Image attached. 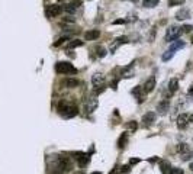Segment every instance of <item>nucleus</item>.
Instances as JSON below:
<instances>
[{
    "label": "nucleus",
    "instance_id": "obj_31",
    "mask_svg": "<svg viewBox=\"0 0 193 174\" xmlns=\"http://www.w3.org/2000/svg\"><path fill=\"white\" fill-rule=\"evenodd\" d=\"M192 29H193V26H190V25H185V26H182V32H190Z\"/></svg>",
    "mask_w": 193,
    "mask_h": 174
},
{
    "label": "nucleus",
    "instance_id": "obj_3",
    "mask_svg": "<svg viewBox=\"0 0 193 174\" xmlns=\"http://www.w3.org/2000/svg\"><path fill=\"white\" fill-rule=\"evenodd\" d=\"M180 34H182V28L173 25V26H170L168 29H167L164 39H166V42H173V41H176V39L180 36Z\"/></svg>",
    "mask_w": 193,
    "mask_h": 174
},
{
    "label": "nucleus",
    "instance_id": "obj_25",
    "mask_svg": "<svg viewBox=\"0 0 193 174\" xmlns=\"http://www.w3.org/2000/svg\"><path fill=\"white\" fill-rule=\"evenodd\" d=\"M173 57H174V51H171V49H168V51H166V52L163 54V57H161V60H163V61H170Z\"/></svg>",
    "mask_w": 193,
    "mask_h": 174
},
{
    "label": "nucleus",
    "instance_id": "obj_8",
    "mask_svg": "<svg viewBox=\"0 0 193 174\" xmlns=\"http://www.w3.org/2000/svg\"><path fill=\"white\" fill-rule=\"evenodd\" d=\"M126 42H128V38H126V36H119V38H116L112 44H110V52L113 54L122 44H126Z\"/></svg>",
    "mask_w": 193,
    "mask_h": 174
},
{
    "label": "nucleus",
    "instance_id": "obj_18",
    "mask_svg": "<svg viewBox=\"0 0 193 174\" xmlns=\"http://www.w3.org/2000/svg\"><path fill=\"white\" fill-rule=\"evenodd\" d=\"M134 76V65H128L126 68L122 70V77H125V79H129V77Z\"/></svg>",
    "mask_w": 193,
    "mask_h": 174
},
{
    "label": "nucleus",
    "instance_id": "obj_27",
    "mask_svg": "<svg viewBox=\"0 0 193 174\" xmlns=\"http://www.w3.org/2000/svg\"><path fill=\"white\" fill-rule=\"evenodd\" d=\"M126 128H128L129 131H132V132H135L136 129H138V123H136L135 121H129L128 123H126Z\"/></svg>",
    "mask_w": 193,
    "mask_h": 174
},
{
    "label": "nucleus",
    "instance_id": "obj_15",
    "mask_svg": "<svg viewBox=\"0 0 193 174\" xmlns=\"http://www.w3.org/2000/svg\"><path fill=\"white\" fill-rule=\"evenodd\" d=\"M99 36H100V30H97V29H91V30H89V32H86V35H84V38H86L87 41H95Z\"/></svg>",
    "mask_w": 193,
    "mask_h": 174
},
{
    "label": "nucleus",
    "instance_id": "obj_26",
    "mask_svg": "<svg viewBox=\"0 0 193 174\" xmlns=\"http://www.w3.org/2000/svg\"><path fill=\"white\" fill-rule=\"evenodd\" d=\"M158 2L160 0H144V6L145 8H154V6H157L158 4Z\"/></svg>",
    "mask_w": 193,
    "mask_h": 174
},
{
    "label": "nucleus",
    "instance_id": "obj_2",
    "mask_svg": "<svg viewBox=\"0 0 193 174\" xmlns=\"http://www.w3.org/2000/svg\"><path fill=\"white\" fill-rule=\"evenodd\" d=\"M55 71H57L58 74H76L77 68L73 64L67 63V61H65V63L64 61H60V63L55 64Z\"/></svg>",
    "mask_w": 193,
    "mask_h": 174
},
{
    "label": "nucleus",
    "instance_id": "obj_30",
    "mask_svg": "<svg viewBox=\"0 0 193 174\" xmlns=\"http://www.w3.org/2000/svg\"><path fill=\"white\" fill-rule=\"evenodd\" d=\"M170 174H183V170L177 168V167H173V168H170Z\"/></svg>",
    "mask_w": 193,
    "mask_h": 174
},
{
    "label": "nucleus",
    "instance_id": "obj_1",
    "mask_svg": "<svg viewBox=\"0 0 193 174\" xmlns=\"http://www.w3.org/2000/svg\"><path fill=\"white\" fill-rule=\"evenodd\" d=\"M58 110H60L61 113H63V116L67 117V119H70V117H74L77 113H79V109H77V106H74V105H65L64 102H61L60 105H58Z\"/></svg>",
    "mask_w": 193,
    "mask_h": 174
},
{
    "label": "nucleus",
    "instance_id": "obj_5",
    "mask_svg": "<svg viewBox=\"0 0 193 174\" xmlns=\"http://www.w3.org/2000/svg\"><path fill=\"white\" fill-rule=\"evenodd\" d=\"M63 12V8L61 6H58V4H49L48 8H47V16L48 18H55V16H58Z\"/></svg>",
    "mask_w": 193,
    "mask_h": 174
},
{
    "label": "nucleus",
    "instance_id": "obj_35",
    "mask_svg": "<svg viewBox=\"0 0 193 174\" xmlns=\"http://www.w3.org/2000/svg\"><path fill=\"white\" fill-rule=\"evenodd\" d=\"M192 93H193V86L189 89V95H192Z\"/></svg>",
    "mask_w": 193,
    "mask_h": 174
},
{
    "label": "nucleus",
    "instance_id": "obj_33",
    "mask_svg": "<svg viewBox=\"0 0 193 174\" xmlns=\"http://www.w3.org/2000/svg\"><path fill=\"white\" fill-rule=\"evenodd\" d=\"M125 22H126L125 19H119V20H115L113 25H118V23H125Z\"/></svg>",
    "mask_w": 193,
    "mask_h": 174
},
{
    "label": "nucleus",
    "instance_id": "obj_24",
    "mask_svg": "<svg viewBox=\"0 0 193 174\" xmlns=\"http://www.w3.org/2000/svg\"><path fill=\"white\" fill-rule=\"evenodd\" d=\"M95 51H96V55H97V57H100V58H103L105 55H106V49H105V46H102V45L96 46Z\"/></svg>",
    "mask_w": 193,
    "mask_h": 174
},
{
    "label": "nucleus",
    "instance_id": "obj_16",
    "mask_svg": "<svg viewBox=\"0 0 193 174\" xmlns=\"http://www.w3.org/2000/svg\"><path fill=\"white\" fill-rule=\"evenodd\" d=\"M167 89H168V93H170V95H173L174 91L179 89V81L176 79H171L170 81H168V87H167Z\"/></svg>",
    "mask_w": 193,
    "mask_h": 174
},
{
    "label": "nucleus",
    "instance_id": "obj_29",
    "mask_svg": "<svg viewBox=\"0 0 193 174\" xmlns=\"http://www.w3.org/2000/svg\"><path fill=\"white\" fill-rule=\"evenodd\" d=\"M185 0H168V6H182Z\"/></svg>",
    "mask_w": 193,
    "mask_h": 174
},
{
    "label": "nucleus",
    "instance_id": "obj_6",
    "mask_svg": "<svg viewBox=\"0 0 193 174\" xmlns=\"http://www.w3.org/2000/svg\"><path fill=\"white\" fill-rule=\"evenodd\" d=\"M168 110H170V102H168V99H164V100H161L157 105V113L166 115Z\"/></svg>",
    "mask_w": 193,
    "mask_h": 174
},
{
    "label": "nucleus",
    "instance_id": "obj_23",
    "mask_svg": "<svg viewBox=\"0 0 193 174\" xmlns=\"http://www.w3.org/2000/svg\"><path fill=\"white\" fill-rule=\"evenodd\" d=\"M185 46V42L183 41H173V44L170 45V49L171 51H176V49H180Z\"/></svg>",
    "mask_w": 193,
    "mask_h": 174
},
{
    "label": "nucleus",
    "instance_id": "obj_36",
    "mask_svg": "<svg viewBox=\"0 0 193 174\" xmlns=\"http://www.w3.org/2000/svg\"><path fill=\"white\" fill-rule=\"evenodd\" d=\"M90 174H102L100 171H93V173H90Z\"/></svg>",
    "mask_w": 193,
    "mask_h": 174
},
{
    "label": "nucleus",
    "instance_id": "obj_12",
    "mask_svg": "<svg viewBox=\"0 0 193 174\" xmlns=\"http://www.w3.org/2000/svg\"><path fill=\"white\" fill-rule=\"evenodd\" d=\"M91 83H93V86H96V87H102L103 84H105V76L100 74V73H96L95 76L91 77Z\"/></svg>",
    "mask_w": 193,
    "mask_h": 174
},
{
    "label": "nucleus",
    "instance_id": "obj_17",
    "mask_svg": "<svg viewBox=\"0 0 193 174\" xmlns=\"http://www.w3.org/2000/svg\"><path fill=\"white\" fill-rule=\"evenodd\" d=\"M170 163H168V161H166V160H161V161H160V170H161V173L163 174H166V173H168V171H170Z\"/></svg>",
    "mask_w": 193,
    "mask_h": 174
},
{
    "label": "nucleus",
    "instance_id": "obj_28",
    "mask_svg": "<svg viewBox=\"0 0 193 174\" xmlns=\"http://www.w3.org/2000/svg\"><path fill=\"white\" fill-rule=\"evenodd\" d=\"M182 161H190V160L193 158V152L192 151H189V152H185V154H182Z\"/></svg>",
    "mask_w": 193,
    "mask_h": 174
},
{
    "label": "nucleus",
    "instance_id": "obj_13",
    "mask_svg": "<svg viewBox=\"0 0 193 174\" xmlns=\"http://www.w3.org/2000/svg\"><path fill=\"white\" fill-rule=\"evenodd\" d=\"M142 89H144L145 93H151V91L155 89V77L154 76L150 77V79L144 83V87H142Z\"/></svg>",
    "mask_w": 193,
    "mask_h": 174
},
{
    "label": "nucleus",
    "instance_id": "obj_19",
    "mask_svg": "<svg viewBox=\"0 0 193 174\" xmlns=\"http://www.w3.org/2000/svg\"><path fill=\"white\" fill-rule=\"evenodd\" d=\"M189 151H190L189 145L185 144V142H183V144H179V145H177V152H179L180 155L185 154V152H189Z\"/></svg>",
    "mask_w": 193,
    "mask_h": 174
},
{
    "label": "nucleus",
    "instance_id": "obj_4",
    "mask_svg": "<svg viewBox=\"0 0 193 174\" xmlns=\"http://www.w3.org/2000/svg\"><path fill=\"white\" fill-rule=\"evenodd\" d=\"M99 102L96 97H90L89 100H86V103H84V110H86L87 113H91V112H95L96 107H97Z\"/></svg>",
    "mask_w": 193,
    "mask_h": 174
},
{
    "label": "nucleus",
    "instance_id": "obj_40",
    "mask_svg": "<svg viewBox=\"0 0 193 174\" xmlns=\"http://www.w3.org/2000/svg\"><path fill=\"white\" fill-rule=\"evenodd\" d=\"M80 174H83V173H80Z\"/></svg>",
    "mask_w": 193,
    "mask_h": 174
},
{
    "label": "nucleus",
    "instance_id": "obj_34",
    "mask_svg": "<svg viewBox=\"0 0 193 174\" xmlns=\"http://www.w3.org/2000/svg\"><path fill=\"white\" fill-rule=\"evenodd\" d=\"M190 122H193V113L189 115V123H190Z\"/></svg>",
    "mask_w": 193,
    "mask_h": 174
},
{
    "label": "nucleus",
    "instance_id": "obj_21",
    "mask_svg": "<svg viewBox=\"0 0 193 174\" xmlns=\"http://www.w3.org/2000/svg\"><path fill=\"white\" fill-rule=\"evenodd\" d=\"M83 44H84L83 41H80V39H74V41L68 42V44H67V48L71 49V48H76V46H83Z\"/></svg>",
    "mask_w": 193,
    "mask_h": 174
},
{
    "label": "nucleus",
    "instance_id": "obj_38",
    "mask_svg": "<svg viewBox=\"0 0 193 174\" xmlns=\"http://www.w3.org/2000/svg\"><path fill=\"white\" fill-rule=\"evenodd\" d=\"M132 2H134V3H136V2H138V0H132Z\"/></svg>",
    "mask_w": 193,
    "mask_h": 174
},
{
    "label": "nucleus",
    "instance_id": "obj_14",
    "mask_svg": "<svg viewBox=\"0 0 193 174\" xmlns=\"http://www.w3.org/2000/svg\"><path fill=\"white\" fill-rule=\"evenodd\" d=\"M189 18H190V12L186 8H182L176 13V19L177 20H186V19H189Z\"/></svg>",
    "mask_w": 193,
    "mask_h": 174
},
{
    "label": "nucleus",
    "instance_id": "obj_9",
    "mask_svg": "<svg viewBox=\"0 0 193 174\" xmlns=\"http://www.w3.org/2000/svg\"><path fill=\"white\" fill-rule=\"evenodd\" d=\"M132 95L138 99V103H142L145 100V95H147V93H145L144 89H142L141 86H136L135 89L132 90Z\"/></svg>",
    "mask_w": 193,
    "mask_h": 174
},
{
    "label": "nucleus",
    "instance_id": "obj_32",
    "mask_svg": "<svg viewBox=\"0 0 193 174\" xmlns=\"http://www.w3.org/2000/svg\"><path fill=\"white\" fill-rule=\"evenodd\" d=\"M138 163H140V158H132L129 161V164H138Z\"/></svg>",
    "mask_w": 193,
    "mask_h": 174
},
{
    "label": "nucleus",
    "instance_id": "obj_7",
    "mask_svg": "<svg viewBox=\"0 0 193 174\" xmlns=\"http://www.w3.org/2000/svg\"><path fill=\"white\" fill-rule=\"evenodd\" d=\"M187 125H189V113L179 115V117H177V128L179 129H185V128H187Z\"/></svg>",
    "mask_w": 193,
    "mask_h": 174
},
{
    "label": "nucleus",
    "instance_id": "obj_39",
    "mask_svg": "<svg viewBox=\"0 0 193 174\" xmlns=\"http://www.w3.org/2000/svg\"><path fill=\"white\" fill-rule=\"evenodd\" d=\"M192 44H193V36H192Z\"/></svg>",
    "mask_w": 193,
    "mask_h": 174
},
{
    "label": "nucleus",
    "instance_id": "obj_11",
    "mask_svg": "<svg viewBox=\"0 0 193 174\" xmlns=\"http://www.w3.org/2000/svg\"><path fill=\"white\" fill-rule=\"evenodd\" d=\"M80 6H81V2H80V0H74V2H71V3L65 4L64 10L67 12V13H74V12H76Z\"/></svg>",
    "mask_w": 193,
    "mask_h": 174
},
{
    "label": "nucleus",
    "instance_id": "obj_22",
    "mask_svg": "<svg viewBox=\"0 0 193 174\" xmlns=\"http://www.w3.org/2000/svg\"><path fill=\"white\" fill-rule=\"evenodd\" d=\"M126 141H128V133H122L119 141H118V148H124L126 144Z\"/></svg>",
    "mask_w": 193,
    "mask_h": 174
},
{
    "label": "nucleus",
    "instance_id": "obj_10",
    "mask_svg": "<svg viewBox=\"0 0 193 174\" xmlns=\"http://www.w3.org/2000/svg\"><path fill=\"white\" fill-rule=\"evenodd\" d=\"M155 117H157V115H155L154 112H147V113L142 116V122H144L145 126H151L155 122Z\"/></svg>",
    "mask_w": 193,
    "mask_h": 174
},
{
    "label": "nucleus",
    "instance_id": "obj_20",
    "mask_svg": "<svg viewBox=\"0 0 193 174\" xmlns=\"http://www.w3.org/2000/svg\"><path fill=\"white\" fill-rule=\"evenodd\" d=\"M65 86H67L68 89H74V87L79 86V80H76V79H67V80H65Z\"/></svg>",
    "mask_w": 193,
    "mask_h": 174
},
{
    "label": "nucleus",
    "instance_id": "obj_37",
    "mask_svg": "<svg viewBox=\"0 0 193 174\" xmlns=\"http://www.w3.org/2000/svg\"><path fill=\"white\" fill-rule=\"evenodd\" d=\"M189 168H190V170H192V171H193V163H190V166H189Z\"/></svg>",
    "mask_w": 193,
    "mask_h": 174
}]
</instances>
